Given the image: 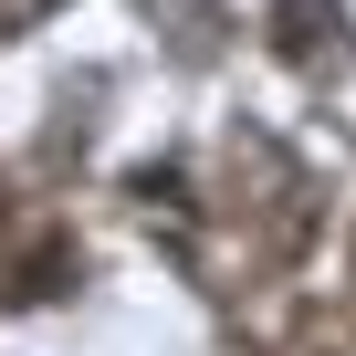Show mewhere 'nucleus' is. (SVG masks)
<instances>
[{
  "mask_svg": "<svg viewBox=\"0 0 356 356\" xmlns=\"http://www.w3.org/2000/svg\"><path fill=\"white\" fill-rule=\"evenodd\" d=\"M262 32H273V53H283L304 84H346V74H356V22H346V0H273Z\"/></svg>",
  "mask_w": 356,
  "mask_h": 356,
  "instance_id": "f257e3e1",
  "label": "nucleus"
},
{
  "mask_svg": "<svg viewBox=\"0 0 356 356\" xmlns=\"http://www.w3.org/2000/svg\"><path fill=\"white\" fill-rule=\"evenodd\" d=\"M84 273V252H74V231H42L22 262H11V283H0V293H11V304H53L63 283Z\"/></svg>",
  "mask_w": 356,
  "mask_h": 356,
  "instance_id": "f03ea898",
  "label": "nucleus"
}]
</instances>
